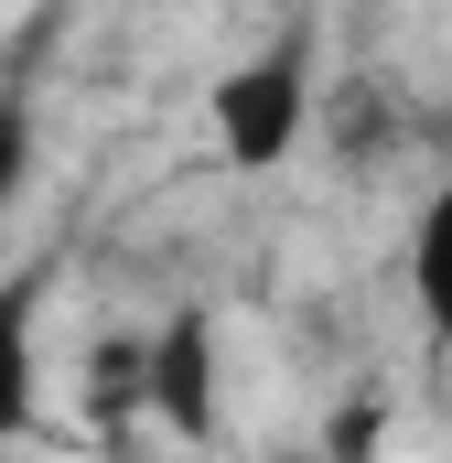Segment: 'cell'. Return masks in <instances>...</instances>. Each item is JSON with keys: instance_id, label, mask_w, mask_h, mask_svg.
Here are the masks:
<instances>
[{"instance_id": "cell-3", "label": "cell", "mask_w": 452, "mask_h": 463, "mask_svg": "<svg viewBox=\"0 0 452 463\" xmlns=\"http://www.w3.org/2000/svg\"><path fill=\"white\" fill-rule=\"evenodd\" d=\"M43 291H54V259H22V269L0 280V442H22V431L43 420V366H33Z\"/></svg>"}, {"instance_id": "cell-5", "label": "cell", "mask_w": 452, "mask_h": 463, "mask_svg": "<svg viewBox=\"0 0 452 463\" xmlns=\"http://www.w3.org/2000/svg\"><path fill=\"white\" fill-rule=\"evenodd\" d=\"M324 118H334V151H344V162H377V151L410 129V109H399L388 76H344L334 98H324Z\"/></svg>"}, {"instance_id": "cell-1", "label": "cell", "mask_w": 452, "mask_h": 463, "mask_svg": "<svg viewBox=\"0 0 452 463\" xmlns=\"http://www.w3.org/2000/svg\"><path fill=\"white\" fill-rule=\"evenodd\" d=\"M313 33L291 22V33H269L248 65H226L216 76V151L237 173H280L291 151H302V129H313Z\"/></svg>"}, {"instance_id": "cell-4", "label": "cell", "mask_w": 452, "mask_h": 463, "mask_svg": "<svg viewBox=\"0 0 452 463\" xmlns=\"http://www.w3.org/2000/svg\"><path fill=\"white\" fill-rule=\"evenodd\" d=\"M410 302H420L431 345H452V173L431 184V205L410 216Z\"/></svg>"}, {"instance_id": "cell-6", "label": "cell", "mask_w": 452, "mask_h": 463, "mask_svg": "<svg viewBox=\"0 0 452 463\" xmlns=\"http://www.w3.org/2000/svg\"><path fill=\"white\" fill-rule=\"evenodd\" d=\"M33 184V98L22 87H0V216H11V194Z\"/></svg>"}, {"instance_id": "cell-7", "label": "cell", "mask_w": 452, "mask_h": 463, "mask_svg": "<svg viewBox=\"0 0 452 463\" xmlns=\"http://www.w3.org/2000/svg\"><path fill=\"white\" fill-rule=\"evenodd\" d=\"M324 453L334 463H377V399H344L334 420H324Z\"/></svg>"}, {"instance_id": "cell-2", "label": "cell", "mask_w": 452, "mask_h": 463, "mask_svg": "<svg viewBox=\"0 0 452 463\" xmlns=\"http://www.w3.org/2000/svg\"><path fill=\"white\" fill-rule=\"evenodd\" d=\"M216 313L205 302H184V313H162L151 324V420L173 431V442H216Z\"/></svg>"}]
</instances>
